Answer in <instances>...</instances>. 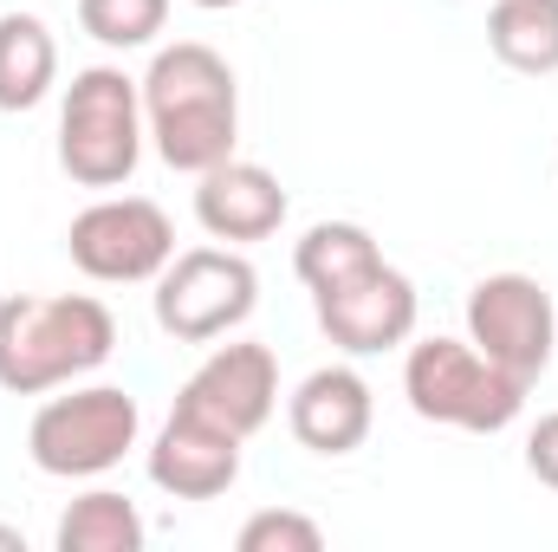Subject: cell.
<instances>
[{
	"label": "cell",
	"instance_id": "cell-1",
	"mask_svg": "<svg viewBox=\"0 0 558 552\" xmlns=\"http://www.w3.org/2000/svg\"><path fill=\"white\" fill-rule=\"evenodd\" d=\"M143 85V124L149 143L169 169L182 176H202L215 163L234 156L241 137V85H234V65L202 46V39H175L149 59Z\"/></svg>",
	"mask_w": 558,
	"mask_h": 552
},
{
	"label": "cell",
	"instance_id": "cell-8",
	"mask_svg": "<svg viewBox=\"0 0 558 552\" xmlns=\"http://www.w3.org/2000/svg\"><path fill=\"white\" fill-rule=\"evenodd\" d=\"M468 345L487 351L520 384H539L546 364H553V345H558L553 292L533 274H487L468 292Z\"/></svg>",
	"mask_w": 558,
	"mask_h": 552
},
{
	"label": "cell",
	"instance_id": "cell-4",
	"mask_svg": "<svg viewBox=\"0 0 558 552\" xmlns=\"http://www.w3.org/2000/svg\"><path fill=\"white\" fill-rule=\"evenodd\" d=\"M526 391L513 371H500L487 351L468 338H416L403 358V397L422 422L468 429V435H500L513 416L526 410Z\"/></svg>",
	"mask_w": 558,
	"mask_h": 552
},
{
	"label": "cell",
	"instance_id": "cell-21",
	"mask_svg": "<svg viewBox=\"0 0 558 552\" xmlns=\"http://www.w3.org/2000/svg\"><path fill=\"white\" fill-rule=\"evenodd\" d=\"M0 552H26V533L20 527H0Z\"/></svg>",
	"mask_w": 558,
	"mask_h": 552
},
{
	"label": "cell",
	"instance_id": "cell-13",
	"mask_svg": "<svg viewBox=\"0 0 558 552\" xmlns=\"http://www.w3.org/2000/svg\"><path fill=\"white\" fill-rule=\"evenodd\" d=\"M286 422H292L299 448H312V455H351V448H364V435L377 422V397H371V384L351 364H325V371H312L292 391Z\"/></svg>",
	"mask_w": 558,
	"mask_h": 552
},
{
	"label": "cell",
	"instance_id": "cell-10",
	"mask_svg": "<svg viewBox=\"0 0 558 552\" xmlns=\"http://www.w3.org/2000/svg\"><path fill=\"white\" fill-rule=\"evenodd\" d=\"M175 410L202 416V422H215V429H228V435H260L279 410V358L267 345H254V338H241V345H215L195 371H189V384L175 391Z\"/></svg>",
	"mask_w": 558,
	"mask_h": 552
},
{
	"label": "cell",
	"instance_id": "cell-6",
	"mask_svg": "<svg viewBox=\"0 0 558 552\" xmlns=\"http://www.w3.org/2000/svg\"><path fill=\"white\" fill-rule=\"evenodd\" d=\"M260 305V274L234 248H189L156 274V325L175 345H215Z\"/></svg>",
	"mask_w": 558,
	"mask_h": 552
},
{
	"label": "cell",
	"instance_id": "cell-14",
	"mask_svg": "<svg viewBox=\"0 0 558 552\" xmlns=\"http://www.w3.org/2000/svg\"><path fill=\"white\" fill-rule=\"evenodd\" d=\"M59 85V39L39 13L0 20V111H33Z\"/></svg>",
	"mask_w": 558,
	"mask_h": 552
},
{
	"label": "cell",
	"instance_id": "cell-2",
	"mask_svg": "<svg viewBox=\"0 0 558 552\" xmlns=\"http://www.w3.org/2000/svg\"><path fill=\"white\" fill-rule=\"evenodd\" d=\"M118 351V319L92 292H13L0 299V391L46 397L92 377Z\"/></svg>",
	"mask_w": 558,
	"mask_h": 552
},
{
	"label": "cell",
	"instance_id": "cell-9",
	"mask_svg": "<svg viewBox=\"0 0 558 552\" xmlns=\"http://www.w3.org/2000/svg\"><path fill=\"white\" fill-rule=\"evenodd\" d=\"M318 305V332L344 351V358H377V351H397L416 338V279L397 274L390 261L364 267V274L338 279L325 292H312Z\"/></svg>",
	"mask_w": 558,
	"mask_h": 552
},
{
	"label": "cell",
	"instance_id": "cell-17",
	"mask_svg": "<svg viewBox=\"0 0 558 552\" xmlns=\"http://www.w3.org/2000/svg\"><path fill=\"white\" fill-rule=\"evenodd\" d=\"M377 261H384V248H377V235H371L364 221H318V228H305V241L292 248V274L305 279L312 292L364 274V267H377Z\"/></svg>",
	"mask_w": 558,
	"mask_h": 552
},
{
	"label": "cell",
	"instance_id": "cell-3",
	"mask_svg": "<svg viewBox=\"0 0 558 552\" xmlns=\"http://www.w3.org/2000/svg\"><path fill=\"white\" fill-rule=\"evenodd\" d=\"M143 85L124 65H85L59 105V169L78 189H124L143 163Z\"/></svg>",
	"mask_w": 558,
	"mask_h": 552
},
{
	"label": "cell",
	"instance_id": "cell-19",
	"mask_svg": "<svg viewBox=\"0 0 558 552\" xmlns=\"http://www.w3.org/2000/svg\"><path fill=\"white\" fill-rule=\"evenodd\" d=\"M241 552H318L325 547V527L312 514H292V507H267L241 527Z\"/></svg>",
	"mask_w": 558,
	"mask_h": 552
},
{
	"label": "cell",
	"instance_id": "cell-18",
	"mask_svg": "<svg viewBox=\"0 0 558 552\" xmlns=\"http://www.w3.org/2000/svg\"><path fill=\"white\" fill-rule=\"evenodd\" d=\"M169 20V0H78V26L111 46V52H137L162 33Z\"/></svg>",
	"mask_w": 558,
	"mask_h": 552
},
{
	"label": "cell",
	"instance_id": "cell-5",
	"mask_svg": "<svg viewBox=\"0 0 558 552\" xmlns=\"http://www.w3.org/2000/svg\"><path fill=\"white\" fill-rule=\"evenodd\" d=\"M143 410L131 391L118 384H85V391H65V397H46L33 410L26 429V455L39 475L52 481H92V475H111L131 448H137Z\"/></svg>",
	"mask_w": 558,
	"mask_h": 552
},
{
	"label": "cell",
	"instance_id": "cell-7",
	"mask_svg": "<svg viewBox=\"0 0 558 552\" xmlns=\"http://www.w3.org/2000/svg\"><path fill=\"white\" fill-rule=\"evenodd\" d=\"M65 254L98 286H143L175 261V221L149 195H105L72 215Z\"/></svg>",
	"mask_w": 558,
	"mask_h": 552
},
{
	"label": "cell",
	"instance_id": "cell-22",
	"mask_svg": "<svg viewBox=\"0 0 558 552\" xmlns=\"http://www.w3.org/2000/svg\"><path fill=\"white\" fill-rule=\"evenodd\" d=\"M202 13H228V7H241V0H195Z\"/></svg>",
	"mask_w": 558,
	"mask_h": 552
},
{
	"label": "cell",
	"instance_id": "cell-12",
	"mask_svg": "<svg viewBox=\"0 0 558 552\" xmlns=\"http://www.w3.org/2000/svg\"><path fill=\"white\" fill-rule=\"evenodd\" d=\"M286 189L267 163H247V156H228L215 169L195 176V221L208 228V241H228V248H247V241H267L286 221Z\"/></svg>",
	"mask_w": 558,
	"mask_h": 552
},
{
	"label": "cell",
	"instance_id": "cell-11",
	"mask_svg": "<svg viewBox=\"0 0 558 552\" xmlns=\"http://www.w3.org/2000/svg\"><path fill=\"white\" fill-rule=\"evenodd\" d=\"M149 481L169 501H215L241 481V435L189 410H169V422L149 442Z\"/></svg>",
	"mask_w": 558,
	"mask_h": 552
},
{
	"label": "cell",
	"instance_id": "cell-15",
	"mask_svg": "<svg viewBox=\"0 0 558 552\" xmlns=\"http://www.w3.org/2000/svg\"><path fill=\"white\" fill-rule=\"evenodd\" d=\"M487 46L507 72L553 79L558 72V0H494Z\"/></svg>",
	"mask_w": 558,
	"mask_h": 552
},
{
	"label": "cell",
	"instance_id": "cell-16",
	"mask_svg": "<svg viewBox=\"0 0 558 552\" xmlns=\"http://www.w3.org/2000/svg\"><path fill=\"white\" fill-rule=\"evenodd\" d=\"M52 540H59V552H143L149 527H143V514L131 507V494L92 488V494H78L59 514V533Z\"/></svg>",
	"mask_w": 558,
	"mask_h": 552
},
{
	"label": "cell",
	"instance_id": "cell-20",
	"mask_svg": "<svg viewBox=\"0 0 558 552\" xmlns=\"http://www.w3.org/2000/svg\"><path fill=\"white\" fill-rule=\"evenodd\" d=\"M526 468H533L539 488H553L558 494V410L533 422V435H526Z\"/></svg>",
	"mask_w": 558,
	"mask_h": 552
}]
</instances>
